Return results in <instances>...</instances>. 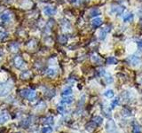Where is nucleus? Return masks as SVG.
Returning <instances> with one entry per match:
<instances>
[{
  "instance_id": "8",
  "label": "nucleus",
  "mask_w": 142,
  "mask_h": 133,
  "mask_svg": "<svg viewBox=\"0 0 142 133\" xmlns=\"http://www.w3.org/2000/svg\"><path fill=\"white\" fill-rule=\"evenodd\" d=\"M10 120V115L7 113H2L0 114V124H4Z\"/></svg>"
},
{
  "instance_id": "10",
  "label": "nucleus",
  "mask_w": 142,
  "mask_h": 133,
  "mask_svg": "<svg viewBox=\"0 0 142 133\" xmlns=\"http://www.w3.org/2000/svg\"><path fill=\"white\" fill-rule=\"evenodd\" d=\"M10 19H11V13L8 12V11H5V12H4V13L1 14V20H2L3 21H4V22L9 21Z\"/></svg>"
},
{
  "instance_id": "9",
  "label": "nucleus",
  "mask_w": 142,
  "mask_h": 133,
  "mask_svg": "<svg viewBox=\"0 0 142 133\" xmlns=\"http://www.w3.org/2000/svg\"><path fill=\"white\" fill-rule=\"evenodd\" d=\"M102 19L100 17H96L94 18L93 20H92V21H91V26L94 27V28H97V27H99L100 25L102 24Z\"/></svg>"
},
{
  "instance_id": "22",
  "label": "nucleus",
  "mask_w": 142,
  "mask_h": 133,
  "mask_svg": "<svg viewBox=\"0 0 142 133\" xmlns=\"http://www.w3.org/2000/svg\"><path fill=\"white\" fill-rule=\"evenodd\" d=\"M119 101H120V99H119V98H116V99H114L112 100V102H111L110 106H111V109H114V108H115L117 106H118L119 104Z\"/></svg>"
},
{
  "instance_id": "15",
  "label": "nucleus",
  "mask_w": 142,
  "mask_h": 133,
  "mask_svg": "<svg viewBox=\"0 0 142 133\" xmlns=\"http://www.w3.org/2000/svg\"><path fill=\"white\" fill-rule=\"evenodd\" d=\"M71 94H72V89L70 88V87H67V88H65L61 92V95L63 96V97L69 96V95H71Z\"/></svg>"
},
{
  "instance_id": "23",
  "label": "nucleus",
  "mask_w": 142,
  "mask_h": 133,
  "mask_svg": "<svg viewBox=\"0 0 142 133\" xmlns=\"http://www.w3.org/2000/svg\"><path fill=\"white\" fill-rule=\"evenodd\" d=\"M30 76H31V74H30L29 71H24L23 73L21 74V79H24V80H26V79L30 78Z\"/></svg>"
},
{
  "instance_id": "20",
  "label": "nucleus",
  "mask_w": 142,
  "mask_h": 133,
  "mask_svg": "<svg viewBox=\"0 0 142 133\" xmlns=\"http://www.w3.org/2000/svg\"><path fill=\"white\" fill-rule=\"evenodd\" d=\"M19 44H16V43H12L10 44V50L12 52H17L19 50Z\"/></svg>"
},
{
  "instance_id": "14",
  "label": "nucleus",
  "mask_w": 142,
  "mask_h": 133,
  "mask_svg": "<svg viewBox=\"0 0 142 133\" xmlns=\"http://www.w3.org/2000/svg\"><path fill=\"white\" fill-rule=\"evenodd\" d=\"M91 122L95 123L97 126H99V125H100L102 123V122H103V119H102L100 116H94L93 118H92V120H91Z\"/></svg>"
},
{
  "instance_id": "28",
  "label": "nucleus",
  "mask_w": 142,
  "mask_h": 133,
  "mask_svg": "<svg viewBox=\"0 0 142 133\" xmlns=\"http://www.w3.org/2000/svg\"><path fill=\"white\" fill-rule=\"evenodd\" d=\"M59 42L61 43V44H66L67 41H68V37H67L65 35H61V36H59Z\"/></svg>"
},
{
  "instance_id": "27",
  "label": "nucleus",
  "mask_w": 142,
  "mask_h": 133,
  "mask_svg": "<svg viewBox=\"0 0 142 133\" xmlns=\"http://www.w3.org/2000/svg\"><path fill=\"white\" fill-rule=\"evenodd\" d=\"M52 132H53V128L50 126L44 127L42 129V133H52Z\"/></svg>"
},
{
  "instance_id": "19",
  "label": "nucleus",
  "mask_w": 142,
  "mask_h": 133,
  "mask_svg": "<svg viewBox=\"0 0 142 133\" xmlns=\"http://www.w3.org/2000/svg\"><path fill=\"white\" fill-rule=\"evenodd\" d=\"M100 10L97 8H93L91 9V11H90V16L91 17H93V16H98V15H100Z\"/></svg>"
},
{
  "instance_id": "32",
  "label": "nucleus",
  "mask_w": 142,
  "mask_h": 133,
  "mask_svg": "<svg viewBox=\"0 0 142 133\" xmlns=\"http://www.w3.org/2000/svg\"><path fill=\"white\" fill-rule=\"evenodd\" d=\"M71 2L73 4H76V3H78V0H71Z\"/></svg>"
},
{
  "instance_id": "6",
  "label": "nucleus",
  "mask_w": 142,
  "mask_h": 133,
  "mask_svg": "<svg viewBox=\"0 0 142 133\" xmlns=\"http://www.w3.org/2000/svg\"><path fill=\"white\" fill-rule=\"evenodd\" d=\"M13 62H14V66L16 67L17 68H22L24 67V61L23 59H22V58L20 57V56H17V57L14 58V60H13Z\"/></svg>"
},
{
  "instance_id": "1",
  "label": "nucleus",
  "mask_w": 142,
  "mask_h": 133,
  "mask_svg": "<svg viewBox=\"0 0 142 133\" xmlns=\"http://www.w3.org/2000/svg\"><path fill=\"white\" fill-rule=\"evenodd\" d=\"M21 96L22 98L28 99V100H33L36 98V91L31 90V89H24V90L21 91Z\"/></svg>"
},
{
  "instance_id": "13",
  "label": "nucleus",
  "mask_w": 142,
  "mask_h": 133,
  "mask_svg": "<svg viewBox=\"0 0 142 133\" xmlns=\"http://www.w3.org/2000/svg\"><path fill=\"white\" fill-rule=\"evenodd\" d=\"M117 62H118V60L115 57H108L107 59V64L108 65H115V64H117Z\"/></svg>"
},
{
  "instance_id": "11",
  "label": "nucleus",
  "mask_w": 142,
  "mask_h": 133,
  "mask_svg": "<svg viewBox=\"0 0 142 133\" xmlns=\"http://www.w3.org/2000/svg\"><path fill=\"white\" fill-rule=\"evenodd\" d=\"M123 11H124L123 6H116L112 9V13H114L116 15H121L123 13Z\"/></svg>"
},
{
  "instance_id": "3",
  "label": "nucleus",
  "mask_w": 142,
  "mask_h": 133,
  "mask_svg": "<svg viewBox=\"0 0 142 133\" xmlns=\"http://www.w3.org/2000/svg\"><path fill=\"white\" fill-rule=\"evenodd\" d=\"M106 131L107 133H118L117 132L116 125H115V123L112 119L108 121V123L106 124Z\"/></svg>"
},
{
  "instance_id": "18",
  "label": "nucleus",
  "mask_w": 142,
  "mask_h": 133,
  "mask_svg": "<svg viewBox=\"0 0 142 133\" xmlns=\"http://www.w3.org/2000/svg\"><path fill=\"white\" fill-rule=\"evenodd\" d=\"M74 100L73 97H70V96H66L64 97V99L61 100V103L62 104H71Z\"/></svg>"
},
{
  "instance_id": "31",
  "label": "nucleus",
  "mask_w": 142,
  "mask_h": 133,
  "mask_svg": "<svg viewBox=\"0 0 142 133\" xmlns=\"http://www.w3.org/2000/svg\"><path fill=\"white\" fill-rule=\"evenodd\" d=\"M58 110H59L60 113H64V112H65V108H64L63 106H59V107H58Z\"/></svg>"
},
{
  "instance_id": "4",
  "label": "nucleus",
  "mask_w": 142,
  "mask_h": 133,
  "mask_svg": "<svg viewBox=\"0 0 142 133\" xmlns=\"http://www.w3.org/2000/svg\"><path fill=\"white\" fill-rule=\"evenodd\" d=\"M12 90V85L9 83H2L0 84V96H6Z\"/></svg>"
},
{
  "instance_id": "33",
  "label": "nucleus",
  "mask_w": 142,
  "mask_h": 133,
  "mask_svg": "<svg viewBox=\"0 0 142 133\" xmlns=\"http://www.w3.org/2000/svg\"><path fill=\"white\" fill-rule=\"evenodd\" d=\"M1 57H2V54H1V53H0V59H1Z\"/></svg>"
},
{
  "instance_id": "17",
  "label": "nucleus",
  "mask_w": 142,
  "mask_h": 133,
  "mask_svg": "<svg viewBox=\"0 0 142 133\" xmlns=\"http://www.w3.org/2000/svg\"><path fill=\"white\" fill-rule=\"evenodd\" d=\"M133 19V13H128L123 16V21L125 22H129V21H132Z\"/></svg>"
},
{
  "instance_id": "26",
  "label": "nucleus",
  "mask_w": 142,
  "mask_h": 133,
  "mask_svg": "<svg viewBox=\"0 0 142 133\" xmlns=\"http://www.w3.org/2000/svg\"><path fill=\"white\" fill-rule=\"evenodd\" d=\"M30 119L29 118H28V119H26V120H24L23 122H22V123H21V126L23 127V128H28V126H29V124H30V123H31V122H30Z\"/></svg>"
},
{
  "instance_id": "24",
  "label": "nucleus",
  "mask_w": 142,
  "mask_h": 133,
  "mask_svg": "<svg viewBox=\"0 0 142 133\" xmlns=\"http://www.w3.org/2000/svg\"><path fill=\"white\" fill-rule=\"evenodd\" d=\"M104 95L107 98H108V99H111V98H113L114 96V93L112 90H108V91H106L104 92Z\"/></svg>"
},
{
  "instance_id": "16",
  "label": "nucleus",
  "mask_w": 142,
  "mask_h": 133,
  "mask_svg": "<svg viewBox=\"0 0 142 133\" xmlns=\"http://www.w3.org/2000/svg\"><path fill=\"white\" fill-rule=\"evenodd\" d=\"M132 133H141V127L137 123H134L132 128Z\"/></svg>"
},
{
  "instance_id": "12",
  "label": "nucleus",
  "mask_w": 142,
  "mask_h": 133,
  "mask_svg": "<svg viewBox=\"0 0 142 133\" xmlns=\"http://www.w3.org/2000/svg\"><path fill=\"white\" fill-rule=\"evenodd\" d=\"M57 74V71L54 68H48L46 71V76L48 77H54Z\"/></svg>"
},
{
  "instance_id": "21",
  "label": "nucleus",
  "mask_w": 142,
  "mask_h": 133,
  "mask_svg": "<svg viewBox=\"0 0 142 133\" xmlns=\"http://www.w3.org/2000/svg\"><path fill=\"white\" fill-rule=\"evenodd\" d=\"M91 60H92L94 63H97V64L102 63V59H100L98 55H92V56H91Z\"/></svg>"
},
{
  "instance_id": "7",
  "label": "nucleus",
  "mask_w": 142,
  "mask_h": 133,
  "mask_svg": "<svg viewBox=\"0 0 142 133\" xmlns=\"http://www.w3.org/2000/svg\"><path fill=\"white\" fill-rule=\"evenodd\" d=\"M44 13L47 16H53L56 13V9L51 6H46L44 9Z\"/></svg>"
},
{
  "instance_id": "30",
  "label": "nucleus",
  "mask_w": 142,
  "mask_h": 133,
  "mask_svg": "<svg viewBox=\"0 0 142 133\" xmlns=\"http://www.w3.org/2000/svg\"><path fill=\"white\" fill-rule=\"evenodd\" d=\"M45 123H47V124H53V118L52 117V116H50V117H47V118L45 119Z\"/></svg>"
},
{
  "instance_id": "25",
  "label": "nucleus",
  "mask_w": 142,
  "mask_h": 133,
  "mask_svg": "<svg viewBox=\"0 0 142 133\" xmlns=\"http://www.w3.org/2000/svg\"><path fill=\"white\" fill-rule=\"evenodd\" d=\"M104 81L106 83L109 84V83L113 82V77L111 76H109V75H106V76H104Z\"/></svg>"
},
{
  "instance_id": "5",
  "label": "nucleus",
  "mask_w": 142,
  "mask_h": 133,
  "mask_svg": "<svg viewBox=\"0 0 142 133\" xmlns=\"http://www.w3.org/2000/svg\"><path fill=\"white\" fill-rule=\"evenodd\" d=\"M110 29H111V26L109 25L106 26V27H104L103 28H101V29L100 30V32H99V39H100V40H104L105 38H106L107 35H108V33L110 31Z\"/></svg>"
},
{
  "instance_id": "29",
  "label": "nucleus",
  "mask_w": 142,
  "mask_h": 133,
  "mask_svg": "<svg viewBox=\"0 0 142 133\" xmlns=\"http://www.w3.org/2000/svg\"><path fill=\"white\" fill-rule=\"evenodd\" d=\"M7 37V33L4 31H0V40H4Z\"/></svg>"
},
{
  "instance_id": "2",
  "label": "nucleus",
  "mask_w": 142,
  "mask_h": 133,
  "mask_svg": "<svg viewBox=\"0 0 142 133\" xmlns=\"http://www.w3.org/2000/svg\"><path fill=\"white\" fill-rule=\"evenodd\" d=\"M125 61L127 62V64L131 67H137V66L140 65V59L136 56V55H132V56H130L127 59H125Z\"/></svg>"
}]
</instances>
